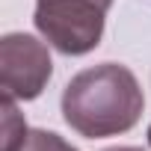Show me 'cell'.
Here are the masks:
<instances>
[{
    "label": "cell",
    "instance_id": "cell-7",
    "mask_svg": "<svg viewBox=\"0 0 151 151\" xmlns=\"http://www.w3.org/2000/svg\"><path fill=\"white\" fill-rule=\"evenodd\" d=\"M101 3H104V6H113V0H101Z\"/></svg>",
    "mask_w": 151,
    "mask_h": 151
},
{
    "label": "cell",
    "instance_id": "cell-6",
    "mask_svg": "<svg viewBox=\"0 0 151 151\" xmlns=\"http://www.w3.org/2000/svg\"><path fill=\"white\" fill-rule=\"evenodd\" d=\"M148 148H151V124H148Z\"/></svg>",
    "mask_w": 151,
    "mask_h": 151
},
{
    "label": "cell",
    "instance_id": "cell-5",
    "mask_svg": "<svg viewBox=\"0 0 151 151\" xmlns=\"http://www.w3.org/2000/svg\"><path fill=\"white\" fill-rule=\"evenodd\" d=\"M104 151H142V148H136V145H119V148H104Z\"/></svg>",
    "mask_w": 151,
    "mask_h": 151
},
{
    "label": "cell",
    "instance_id": "cell-4",
    "mask_svg": "<svg viewBox=\"0 0 151 151\" xmlns=\"http://www.w3.org/2000/svg\"><path fill=\"white\" fill-rule=\"evenodd\" d=\"M15 151H77V148L53 130H27V136Z\"/></svg>",
    "mask_w": 151,
    "mask_h": 151
},
{
    "label": "cell",
    "instance_id": "cell-3",
    "mask_svg": "<svg viewBox=\"0 0 151 151\" xmlns=\"http://www.w3.org/2000/svg\"><path fill=\"white\" fill-rule=\"evenodd\" d=\"M27 122L15 107V98L3 95V151H15L21 145V139L27 136Z\"/></svg>",
    "mask_w": 151,
    "mask_h": 151
},
{
    "label": "cell",
    "instance_id": "cell-2",
    "mask_svg": "<svg viewBox=\"0 0 151 151\" xmlns=\"http://www.w3.org/2000/svg\"><path fill=\"white\" fill-rule=\"evenodd\" d=\"M53 74L47 45L30 33H6L0 39V89L6 98L33 101Z\"/></svg>",
    "mask_w": 151,
    "mask_h": 151
},
{
    "label": "cell",
    "instance_id": "cell-1",
    "mask_svg": "<svg viewBox=\"0 0 151 151\" xmlns=\"http://www.w3.org/2000/svg\"><path fill=\"white\" fill-rule=\"evenodd\" d=\"M145 95L136 74L119 62H101L74 74L62 89V116L86 139L127 133L142 119Z\"/></svg>",
    "mask_w": 151,
    "mask_h": 151
}]
</instances>
